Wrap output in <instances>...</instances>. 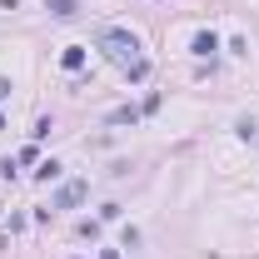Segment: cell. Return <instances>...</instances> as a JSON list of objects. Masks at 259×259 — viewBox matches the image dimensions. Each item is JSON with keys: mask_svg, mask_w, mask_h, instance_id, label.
<instances>
[{"mask_svg": "<svg viewBox=\"0 0 259 259\" xmlns=\"http://www.w3.org/2000/svg\"><path fill=\"white\" fill-rule=\"evenodd\" d=\"M50 10L55 15H75V0H50Z\"/></svg>", "mask_w": 259, "mask_h": 259, "instance_id": "cell-1", "label": "cell"}]
</instances>
